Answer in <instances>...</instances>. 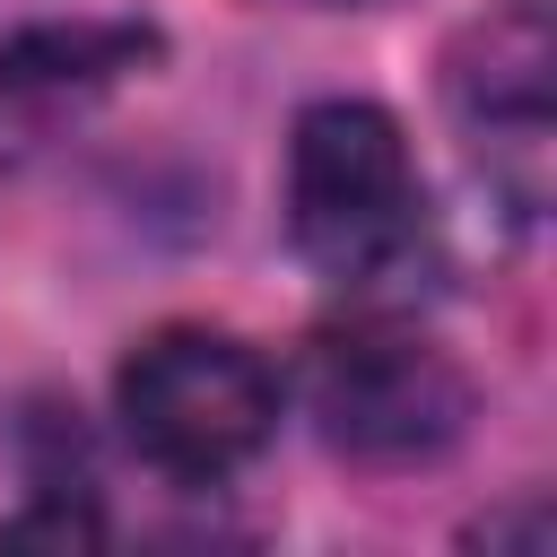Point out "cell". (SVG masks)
<instances>
[{"mask_svg":"<svg viewBox=\"0 0 557 557\" xmlns=\"http://www.w3.org/2000/svg\"><path fill=\"white\" fill-rule=\"evenodd\" d=\"M305 400H313L322 444L348 461H374V470H409V461L453 453L479 409L461 357L435 348L426 331H400V322L322 331L305 357Z\"/></svg>","mask_w":557,"mask_h":557,"instance_id":"obj_3","label":"cell"},{"mask_svg":"<svg viewBox=\"0 0 557 557\" xmlns=\"http://www.w3.org/2000/svg\"><path fill=\"white\" fill-rule=\"evenodd\" d=\"M122 435L165 479H226L278 435V366L209 322L148 331L113 374Z\"/></svg>","mask_w":557,"mask_h":557,"instance_id":"obj_2","label":"cell"},{"mask_svg":"<svg viewBox=\"0 0 557 557\" xmlns=\"http://www.w3.org/2000/svg\"><path fill=\"white\" fill-rule=\"evenodd\" d=\"M444 104H453L470 157L496 183H513V200H540V165H548V26H540V9L470 26L461 52L444 61Z\"/></svg>","mask_w":557,"mask_h":557,"instance_id":"obj_4","label":"cell"},{"mask_svg":"<svg viewBox=\"0 0 557 557\" xmlns=\"http://www.w3.org/2000/svg\"><path fill=\"white\" fill-rule=\"evenodd\" d=\"M287 235L331 287H392L426 244V183L400 122L366 96L305 104L287 131Z\"/></svg>","mask_w":557,"mask_h":557,"instance_id":"obj_1","label":"cell"},{"mask_svg":"<svg viewBox=\"0 0 557 557\" xmlns=\"http://www.w3.org/2000/svg\"><path fill=\"white\" fill-rule=\"evenodd\" d=\"M17 540H104V522L87 505H35V513L0 522V548H17Z\"/></svg>","mask_w":557,"mask_h":557,"instance_id":"obj_6","label":"cell"},{"mask_svg":"<svg viewBox=\"0 0 557 557\" xmlns=\"http://www.w3.org/2000/svg\"><path fill=\"white\" fill-rule=\"evenodd\" d=\"M157 52H165L157 26H131V17H70V26L9 35L0 44V148L52 139V122L87 113L104 87L148 70Z\"/></svg>","mask_w":557,"mask_h":557,"instance_id":"obj_5","label":"cell"},{"mask_svg":"<svg viewBox=\"0 0 557 557\" xmlns=\"http://www.w3.org/2000/svg\"><path fill=\"white\" fill-rule=\"evenodd\" d=\"M305 9H374V0H305Z\"/></svg>","mask_w":557,"mask_h":557,"instance_id":"obj_7","label":"cell"}]
</instances>
